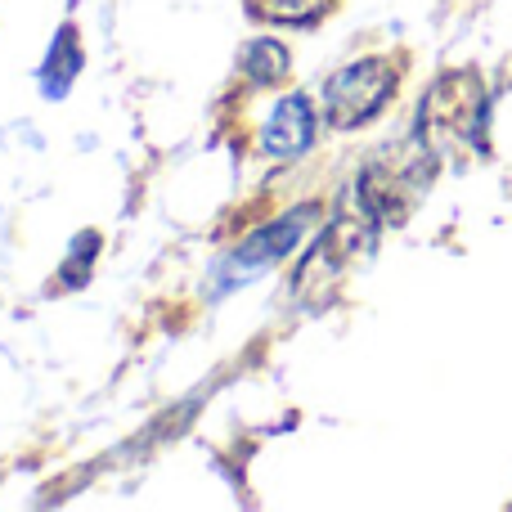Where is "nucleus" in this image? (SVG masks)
<instances>
[{"label": "nucleus", "mask_w": 512, "mask_h": 512, "mask_svg": "<svg viewBox=\"0 0 512 512\" xmlns=\"http://www.w3.org/2000/svg\"><path fill=\"white\" fill-rule=\"evenodd\" d=\"M391 90H396V72H391L387 59H360L351 68L333 72L324 86V108L328 122L337 131H351V126H364L369 117H378L387 108Z\"/></svg>", "instance_id": "f257e3e1"}, {"label": "nucleus", "mask_w": 512, "mask_h": 512, "mask_svg": "<svg viewBox=\"0 0 512 512\" xmlns=\"http://www.w3.org/2000/svg\"><path fill=\"white\" fill-rule=\"evenodd\" d=\"M481 81L472 72H454V77L436 81L432 99H427V131L454 135V140H477L481 131Z\"/></svg>", "instance_id": "f03ea898"}, {"label": "nucleus", "mask_w": 512, "mask_h": 512, "mask_svg": "<svg viewBox=\"0 0 512 512\" xmlns=\"http://www.w3.org/2000/svg\"><path fill=\"white\" fill-rule=\"evenodd\" d=\"M265 149L288 158V153H301L310 140H315V113H310V99L306 95H288L279 108L270 113L265 122Z\"/></svg>", "instance_id": "7ed1b4c3"}, {"label": "nucleus", "mask_w": 512, "mask_h": 512, "mask_svg": "<svg viewBox=\"0 0 512 512\" xmlns=\"http://www.w3.org/2000/svg\"><path fill=\"white\" fill-rule=\"evenodd\" d=\"M243 72H248L252 81H279L283 72H288V50H283L279 41H252L248 50H243Z\"/></svg>", "instance_id": "20e7f679"}, {"label": "nucleus", "mask_w": 512, "mask_h": 512, "mask_svg": "<svg viewBox=\"0 0 512 512\" xmlns=\"http://www.w3.org/2000/svg\"><path fill=\"white\" fill-rule=\"evenodd\" d=\"M333 0H252V14L265 18V23H310L319 18Z\"/></svg>", "instance_id": "39448f33"}, {"label": "nucleus", "mask_w": 512, "mask_h": 512, "mask_svg": "<svg viewBox=\"0 0 512 512\" xmlns=\"http://www.w3.org/2000/svg\"><path fill=\"white\" fill-rule=\"evenodd\" d=\"M301 225H306V212H297V216H288V221H279V225H270V230H261L256 234V243H248L239 256H261V261H274V256H283L297 243V234H301Z\"/></svg>", "instance_id": "423d86ee"}]
</instances>
